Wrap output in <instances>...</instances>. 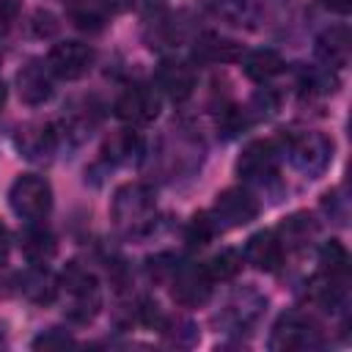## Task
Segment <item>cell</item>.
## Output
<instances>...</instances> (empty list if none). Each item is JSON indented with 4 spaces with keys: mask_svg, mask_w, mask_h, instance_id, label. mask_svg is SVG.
<instances>
[{
    "mask_svg": "<svg viewBox=\"0 0 352 352\" xmlns=\"http://www.w3.org/2000/svg\"><path fill=\"white\" fill-rule=\"evenodd\" d=\"M154 217H157V201L148 184L129 182L116 190L110 204V220L121 234L143 236L154 228Z\"/></svg>",
    "mask_w": 352,
    "mask_h": 352,
    "instance_id": "obj_1",
    "label": "cell"
},
{
    "mask_svg": "<svg viewBox=\"0 0 352 352\" xmlns=\"http://www.w3.org/2000/svg\"><path fill=\"white\" fill-rule=\"evenodd\" d=\"M58 294L63 297V311L72 322H91L102 308V292L96 275L77 261H72L60 272Z\"/></svg>",
    "mask_w": 352,
    "mask_h": 352,
    "instance_id": "obj_2",
    "label": "cell"
},
{
    "mask_svg": "<svg viewBox=\"0 0 352 352\" xmlns=\"http://www.w3.org/2000/svg\"><path fill=\"white\" fill-rule=\"evenodd\" d=\"M8 204L14 214H19L28 223H38L52 209V187L38 173H22L14 179L8 190Z\"/></svg>",
    "mask_w": 352,
    "mask_h": 352,
    "instance_id": "obj_3",
    "label": "cell"
},
{
    "mask_svg": "<svg viewBox=\"0 0 352 352\" xmlns=\"http://www.w3.org/2000/svg\"><path fill=\"white\" fill-rule=\"evenodd\" d=\"M258 209L261 206L253 198V192H248L242 187H228L214 198L206 217L214 231H231V228H239V226H248L250 220H256Z\"/></svg>",
    "mask_w": 352,
    "mask_h": 352,
    "instance_id": "obj_4",
    "label": "cell"
},
{
    "mask_svg": "<svg viewBox=\"0 0 352 352\" xmlns=\"http://www.w3.org/2000/svg\"><path fill=\"white\" fill-rule=\"evenodd\" d=\"M289 162L308 179L322 176L333 162V140L322 132H300L286 146Z\"/></svg>",
    "mask_w": 352,
    "mask_h": 352,
    "instance_id": "obj_5",
    "label": "cell"
},
{
    "mask_svg": "<svg viewBox=\"0 0 352 352\" xmlns=\"http://www.w3.org/2000/svg\"><path fill=\"white\" fill-rule=\"evenodd\" d=\"M322 346V330L302 314H283L270 338V349L289 352V349H316Z\"/></svg>",
    "mask_w": 352,
    "mask_h": 352,
    "instance_id": "obj_6",
    "label": "cell"
},
{
    "mask_svg": "<svg viewBox=\"0 0 352 352\" xmlns=\"http://www.w3.org/2000/svg\"><path fill=\"white\" fill-rule=\"evenodd\" d=\"M212 278L206 272V267H198V264H184V267H176L168 278V286H170V297L184 305V308H195V305H204L209 297H212Z\"/></svg>",
    "mask_w": 352,
    "mask_h": 352,
    "instance_id": "obj_7",
    "label": "cell"
},
{
    "mask_svg": "<svg viewBox=\"0 0 352 352\" xmlns=\"http://www.w3.org/2000/svg\"><path fill=\"white\" fill-rule=\"evenodd\" d=\"M94 58H96L94 47H88L82 41H60L50 50L47 69L60 80H80L82 74L91 72Z\"/></svg>",
    "mask_w": 352,
    "mask_h": 352,
    "instance_id": "obj_8",
    "label": "cell"
},
{
    "mask_svg": "<svg viewBox=\"0 0 352 352\" xmlns=\"http://www.w3.org/2000/svg\"><path fill=\"white\" fill-rule=\"evenodd\" d=\"M264 308H267V297L248 286V289H239V292L226 302V308L220 311L217 322H220L226 330H231V333H242V330H250V327L261 319Z\"/></svg>",
    "mask_w": 352,
    "mask_h": 352,
    "instance_id": "obj_9",
    "label": "cell"
},
{
    "mask_svg": "<svg viewBox=\"0 0 352 352\" xmlns=\"http://www.w3.org/2000/svg\"><path fill=\"white\" fill-rule=\"evenodd\" d=\"M278 170V146L267 138L261 140H250L242 154L236 157V173L245 179V182H267L272 179Z\"/></svg>",
    "mask_w": 352,
    "mask_h": 352,
    "instance_id": "obj_10",
    "label": "cell"
},
{
    "mask_svg": "<svg viewBox=\"0 0 352 352\" xmlns=\"http://www.w3.org/2000/svg\"><path fill=\"white\" fill-rule=\"evenodd\" d=\"M113 110L121 121H126L132 126H143L160 116V96L146 85H132L116 99Z\"/></svg>",
    "mask_w": 352,
    "mask_h": 352,
    "instance_id": "obj_11",
    "label": "cell"
},
{
    "mask_svg": "<svg viewBox=\"0 0 352 352\" xmlns=\"http://www.w3.org/2000/svg\"><path fill=\"white\" fill-rule=\"evenodd\" d=\"M16 94L25 104H44L52 96V72L41 60H30L16 72Z\"/></svg>",
    "mask_w": 352,
    "mask_h": 352,
    "instance_id": "obj_12",
    "label": "cell"
},
{
    "mask_svg": "<svg viewBox=\"0 0 352 352\" xmlns=\"http://www.w3.org/2000/svg\"><path fill=\"white\" fill-rule=\"evenodd\" d=\"M16 148L28 160H50L58 148V132L52 124H44V121L25 124L16 132Z\"/></svg>",
    "mask_w": 352,
    "mask_h": 352,
    "instance_id": "obj_13",
    "label": "cell"
},
{
    "mask_svg": "<svg viewBox=\"0 0 352 352\" xmlns=\"http://www.w3.org/2000/svg\"><path fill=\"white\" fill-rule=\"evenodd\" d=\"M283 245H280V239L275 236V231H258V234H253L248 242H245V253H242V258L250 264V267H256V270H261V272H275L278 267H280V261H283Z\"/></svg>",
    "mask_w": 352,
    "mask_h": 352,
    "instance_id": "obj_14",
    "label": "cell"
},
{
    "mask_svg": "<svg viewBox=\"0 0 352 352\" xmlns=\"http://www.w3.org/2000/svg\"><path fill=\"white\" fill-rule=\"evenodd\" d=\"M157 85L168 99L184 102L195 91V72L184 60H162V66L157 69Z\"/></svg>",
    "mask_w": 352,
    "mask_h": 352,
    "instance_id": "obj_15",
    "label": "cell"
},
{
    "mask_svg": "<svg viewBox=\"0 0 352 352\" xmlns=\"http://www.w3.org/2000/svg\"><path fill=\"white\" fill-rule=\"evenodd\" d=\"M352 55V38L346 25H333L316 38V58L324 69H344Z\"/></svg>",
    "mask_w": 352,
    "mask_h": 352,
    "instance_id": "obj_16",
    "label": "cell"
},
{
    "mask_svg": "<svg viewBox=\"0 0 352 352\" xmlns=\"http://www.w3.org/2000/svg\"><path fill=\"white\" fill-rule=\"evenodd\" d=\"M192 58L198 63H206V66H220V63L242 60V50L236 41H231L220 33H204L192 44Z\"/></svg>",
    "mask_w": 352,
    "mask_h": 352,
    "instance_id": "obj_17",
    "label": "cell"
},
{
    "mask_svg": "<svg viewBox=\"0 0 352 352\" xmlns=\"http://www.w3.org/2000/svg\"><path fill=\"white\" fill-rule=\"evenodd\" d=\"M319 234V223L308 214V212H294L289 214L280 228L275 231V236L280 239L283 250H305Z\"/></svg>",
    "mask_w": 352,
    "mask_h": 352,
    "instance_id": "obj_18",
    "label": "cell"
},
{
    "mask_svg": "<svg viewBox=\"0 0 352 352\" xmlns=\"http://www.w3.org/2000/svg\"><path fill=\"white\" fill-rule=\"evenodd\" d=\"M143 157V138L132 129H118L102 143V160L110 165H132Z\"/></svg>",
    "mask_w": 352,
    "mask_h": 352,
    "instance_id": "obj_19",
    "label": "cell"
},
{
    "mask_svg": "<svg viewBox=\"0 0 352 352\" xmlns=\"http://www.w3.org/2000/svg\"><path fill=\"white\" fill-rule=\"evenodd\" d=\"M19 294L36 305H47L58 297V278L41 264H33L19 275Z\"/></svg>",
    "mask_w": 352,
    "mask_h": 352,
    "instance_id": "obj_20",
    "label": "cell"
},
{
    "mask_svg": "<svg viewBox=\"0 0 352 352\" xmlns=\"http://www.w3.org/2000/svg\"><path fill=\"white\" fill-rule=\"evenodd\" d=\"M66 16L74 28L96 33L110 22V3L107 0H69Z\"/></svg>",
    "mask_w": 352,
    "mask_h": 352,
    "instance_id": "obj_21",
    "label": "cell"
},
{
    "mask_svg": "<svg viewBox=\"0 0 352 352\" xmlns=\"http://www.w3.org/2000/svg\"><path fill=\"white\" fill-rule=\"evenodd\" d=\"M212 14L231 28H253L261 16V0H212Z\"/></svg>",
    "mask_w": 352,
    "mask_h": 352,
    "instance_id": "obj_22",
    "label": "cell"
},
{
    "mask_svg": "<svg viewBox=\"0 0 352 352\" xmlns=\"http://www.w3.org/2000/svg\"><path fill=\"white\" fill-rule=\"evenodd\" d=\"M242 66H245V74H248L250 80H256V82H267V80H272V77H278V74L283 72L286 60H283V55H280L278 50L264 47V50H253V52H248L245 60H242Z\"/></svg>",
    "mask_w": 352,
    "mask_h": 352,
    "instance_id": "obj_23",
    "label": "cell"
},
{
    "mask_svg": "<svg viewBox=\"0 0 352 352\" xmlns=\"http://www.w3.org/2000/svg\"><path fill=\"white\" fill-rule=\"evenodd\" d=\"M19 250L30 264H44L55 256V236L41 226H28L19 234Z\"/></svg>",
    "mask_w": 352,
    "mask_h": 352,
    "instance_id": "obj_24",
    "label": "cell"
},
{
    "mask_svg": "<svg viewBox=\"0 0 352 352\" xmlns=\"http://www.w3.org/2000/svg\"><path fill=\"white\" fill-rule=\"evenodd\" d=\"M322 272L336 280H349V253L338 239H330L319 253Z\"/></svg>",
    "mask_w": 352,
    "mask_h": 352,
    "instance_id": "obj_25",
    "label": "cell"
},
{
    "mask_svg": "<svg viewBox=\"0 0 352 352\" xmlns=\"http://www.w3.org/2000/svg\"><path fill=\"white\" fill-rule=\"evenodd\" d=\"M206 267V272H209V278L217 283H223V280H231V278H236L239 275V270H242V256L236 253V250H223V253H217V256H212V261L209 264H204Z\"/></svg>",
    "mask_w": 352,
    "mask_h": 352,
    "instance_id": "obj_26",
    "label": "cell"
},
{
    "mask_svg": "<svg viewBox=\"0 0 352 352\" xmlns=\"http://www.w3.org/2000/svg\"><path fill=\"white\" fill-rule=\"evenodd\" d=\"M245 110H248L250 118H267V116H272L278 110V94L270 91V88H264V91H258L250 99V107H245Z\"/></svg>",
    "mask_w": 352,
    "mask_h": 352,
    "instance_id": "obj_27",
    "label": "cell"
},
{
    "mask_svg": "<svg viewBox=\"0 0 352 352\" xmlns=\"http://www.w3.org/2000/svg\"><path fill=\"white\" fill-rule=\"evenodd\" d=\"M212 234H214V228H212L209 217H206V214H198V217H192V223H190V228H187V242H190L192 248H204Z\"/></svg>",
    "mask_w": 352,
    "mask_h": 352,
    "instance_id": "obj_28",
    "label": "cell"
},
{
    "mask_svg": "<svg viewBox=\"0 0 352 352\" xmlns=\"http://www.w3.org/2000/svg\"><path fill=\"white\" fill-rule=\"evenodd\" d=\"M30 28H33V33H36L38 38L55 36V33H58V19H55V14L38 8V11H33V16H30Z\"/></svg>",
    "mask_w": 352,
    "mask_h": 352,
    "instance_id": "obj_29",
    "label": "cell"
},
{
    "mask_svg": "<svg viewBox=\"0 0 352 352\" xmlns=\"http://www.w3.org/2000/svg\"><path fill=\"white\" fill-rule=\"evenodd\" d=\"M338 192H341V190L327 192V195L322 198V206H324V212H327L336 223H344V220H346V198H338Z\"/></svg>",
    "mask_w": 352,
    "mask_h": 352,
    "instance_id": "obj_30",
    "label": "cell"
},
{
    "mask_svg": "<svg viewBox=\"0 0 352 352\" xmlns=\"http://www.w3.org/2000/svg\"><path fill=\"white\" fill-rule=\"evenodd\" d=\"M66 344H72V338H69L66 333H58V330H47L44 336H38V338L33 341V346H44V349H52V346H66Z\"/></svg>",
    "mask_w": 352,
    "mask_h": 352,
    "instance_id": "obj_31",
    "label": "cell"
},
{
    "mask_svg": "<svg viewBox=\"0 0 352 352\" xmlns=\"http://www.w3.org/2000/svg\"><path fill=\"white\" fill-rule=\"evenodd\" d=\"M14 16H16V3L14 0H0V36L8 33Z\"/></svg>",
    "mask_w": 352,
    "mask_h": 352,
    "instance_id": "obj_32",
    "label": "cell"
},
{
    "mask_svg": "<svg viewBox=\"0 0 352 352\" xmlns=\"http://www.w3.org/2000/svg\"><path fill=\"white\" fill-rule=\"evenodd\" d=\"M319 3L333 14H349V8H352V0H319Z\"/></svg>",
    "mask_w": 352,
    "mask_h": 352,
    "instance_id": "obj_33",
    "label": "cell"
},
{
    "mask_svg": "<svg viewBox=\"0 0 352 352\" xmlns=\"http://www.w3.org/2000/svg\"><path fill=\"white\" fill-rule=\"evenodd\" d=\"M6 256H8V231H6V226L0 223V267L6 264Z\"/></svg>",
    "mask_w": 352,
    "mask_h": 352,
    "instance_id": "obj_34",
    "label": "cell"
},
{
    "mask_svg": "<svg viewBox=\"0 0 352 352\" xmlns=\"http://www.w3.org/2000/svg\"><path fill=\"white\" fill-rule=\"evenodd\" d=\"M6 94H8V91H6V82H3V80H0V107H3V104H6Z\"/></svg>",
    "mask_w": 352,
    "mask_h": 352,
    "instance_id": "obj_35",
    "label": "cell"
}]
</instances>
